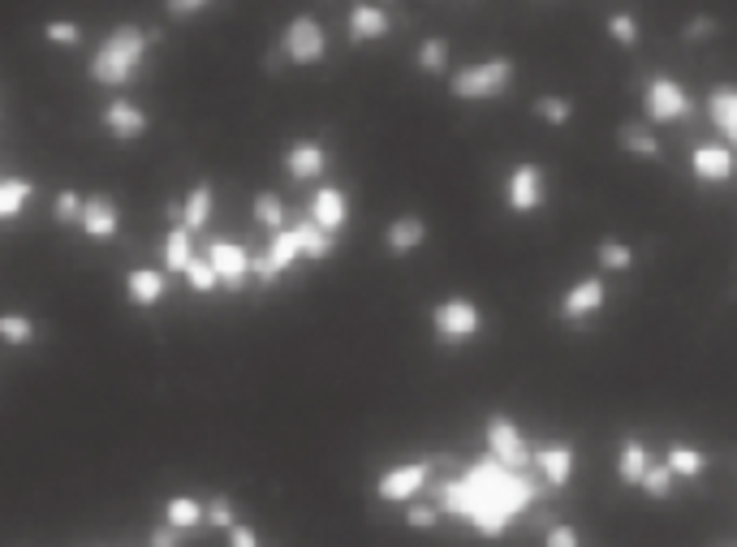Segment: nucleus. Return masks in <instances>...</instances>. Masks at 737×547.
Returning <instances> with one entry per match:
<instances>
[{"label":"nucleus","instance_id":"obj_1","mask_svg":"<svg viewBox=\"0 0 737 547\" xmlns=\"http://www.w3.org/2000/svg\"><path fill=\"white\" fill-rule=\"evenodd\" d=\"M423 491H432L448 517L470 522L483 539H501L517 517L530 509V500L539 496V482H530L526 470H510L505 462H496V457L488 453V457L475 462L466 475L428 482Z\"/></svg>","mask_w":737,"mask_h":547},{"label":"nucleus","instance_id":"obj_2","mask_svg":"<svg viewBox=\"0 0 737 547\" xmlns=\"http://www.w3.org/2000/svg\"><path fill=\"white\" fill-rule=\"evenodd\" d=\"M160 44V31H148L139 22H117L91 53V66H86V78L95 86H108V91H121L139 78V69L148 61V53Z\"/></svg>","mask_w":737,"mask_h":547},{"label":"nucleus","instance_id":"obj_3","mask_svg":"<svg viewBox=\"0 0 737 547\" xmlns=\"http://www.w3.org/2000/svg\"><path fill=\"white\" fill-rule=\"evenodd\" d=\"M517 78L514 57H488V61H475V66H461L448 78V95L453 100H466V104H488V100H501L510 95Z\"/></svg>","mask_w":737,"mask_h":547},{"label":"nucleus","instance_id":"obj_4","mask_svg":"<svg viewBox=\"0 0 737 547\" xmlns=\"http://www.w3.org/2000/svg\"><path fill=\"white\" fill-rule=\"evenodd\" d=\"M643 113H647L652 126H677V121H686L694 113V100L677 78L652 73L647 86H643Z\"/></svg>","mask_w":737,"mask_h":547},{"label":"nucleus","instance_id":"obj_5","mask_svg":"<svg viewBox=\"0 0 737 547\" xmlns=\"http://www.w3.org/2000/svg\"><path fill=\"white\" fill-rule=\"evenodd\" d=\"M281 53L290 66H319L328 57V31L315 13H294L281 31Z\"/></svg>","mask_w":737,"mask_h":547},{"label":"nucleus","instance_id":"obj_6","mask_svg":"<svg viewBox=\"0 0 737 547\" xmlns=\"http://www.w3.org/2000/svg\"><path fill=\"white\" fill-rule=\"evenodd\" d=\"M479 328H483V311L470 302V298H444L432 306V333L441 337L444 345H461L470 341V337H479Z\"/></svg>","mask_w":737,"mask_h":547},{"label":"nucleus","instance_id":"obj_7","mask_svg":"<svg viewBox=\"0 0 737 547\" xmlns=\"http://www.w3.org/2000/svg\"><path fill=\"white\" fill-rule=\"evenodd\" d=\"M483 440H488V453L496 462H505L510 470H530L535 466V449L526 444L522 427H517L510 414H492L488 427H483Z\"/></svg>","mask_w":737,"mask_h":547},{"label":"nucleus","instance_id":"obj_8","mask_svg":"<svg viewBox=\"0 0 737 547\" xmlns=\"http://www.w3.org/2000/svg\"><path fill=\"white\" fill-rule=\"evenodd\" d=\"M208 264L221 276V289H233V293L246 289V280L255 276V255H250L242 242H233V237L208 242Z\"/></svg>","mask_w":737,"mask_h":547},{"label":"nucleus","instance_id":"obj_9","mask_svg":"<svg viewBox=\"0 0 737 547\" xmlns=\"http://www.w3.org/2000/svg\"><path fill=\"white\" fill-rule=\"evenodd\" d=\"M505 199H510V211H514V216H535V211L543 207V199H548L543 168L530 164V160L514 164V173H510V182H505Z\"/></svg>","mask_w":737,"mask_h":547},{"label":"nucleus","instance_id":"obj_10","mask_svg":"<svg viewBox=\"0 0 737 547\" xmlns=\"http://www.w3.org/2000/svg\"><path fill=\"white\" fill-rule=\"evenodd\" d=\"M297 259H302V242H297V229H281V233H272L268 251H264V255H255V280L272 284V280H281V276L290 272Z\"/></svg>","mask_w":737,"mask_h":547},{"label":"nucleus","instance_id":"obj_11","mask_svg":"<svg viewBox=\"0 0 737 547\" xmlns=\"http://www.w3.org/2000/svg\"><path fill=\"white\" fill-rule=\"evenodd\" d=\"M100 126L117 138V142H139V138L151 130V117H148V108L134 104V100H108L104 113H100Z\"/></svg>","mask_w":737,"mask_h":547},{"label":"nucleus","instance_id":"obj_12","mask_svg":"<svg viewBox=\"0 0 737 547\" xmlns=\"http://www.w3.org/2000/svg\"><path fill=\"white\" fill-rule=\"evenodd\" d=\"M690 173H694V182L721 186L737 173V151L729 142H703L690 151Z\"/></svg>","mask_w":737,"mask_h":547},{"label":"nucleus","instance_id":"obj_13","mask_svg":"<svg viewBox=\"0 0 737 547\" xmlns=\"http://www.w3.org/2000/svg\"><path fill=\"white\" fill-rule=\"evenodd\" d=\"M346 31H350V44H379V39H388L393 35V13H388V4H375V0H359L354 9H350V18H346Z\"/></svg>","mask_w":737,"mask_h":547},{"label":"nucleus","instance_id":"obj_14","mask_svg":"<svg viewBox=\"0 0 737 547\" xmlns=\"http://www.w3.org/2000/svg\"><path fill=\"white\" fill-rule=\"evenodd\" d=\"M91 242H113L121 233V207L113 195H86V207H82V224H78Z\"/></svg>","mask_w":737,"mask_h":547},{"label":"nucleus","instance_id":"obj_15","mask_svg":"<svg viewBox=\"0 0 737 547\" xmlns=\"http://www.w3.org/2000/svg\"><path fill=\"white\" fill-rule=\"evenodd\" d=\"M428 237H432L428 220H423V216H414V211H406V216L388 220V229H384V251H388L393 259H406V255H414Z\"/></svg>","mask_w":737,"mask_h":547},{"label":"nucleus","instance_id":"obj_16","mask_svg":"<svg viewBox=\"0 0 737 547\" xmlns=\"http://www.w3.org/2000/svg\"><path fill=\"white\" fill-rule=\"evenodd\" d=\"M428 482H432V462H406L397 470H384L379 482H375V491H379V500H410Z\"/></svg>","mask_w":737,"mask_h":547},{"label":"nucleus","instance_id":"obj_17","mask_svg":"<svg viewBox=\"0 0 737 547\" xmlns=\"http://www.w3.org/2000/svg\"><path fill=\"white\" fill-rule=\"evenodd\" d=\"M574 466H578V453H574V444H565V440H552V444H539V449H535V470L543 475L548 487H565V482L574 479Z\"/></svg>","mask_w":737,"mask_h":547},{"label":"nucleus","instance_id":"obj_18","mask_svg":"<svg viewBox=\"0 0 737 547\" xmlns=\"http://www.w3.org/2000/svg\"><path fill=\"white\" fill-rule=\"evenodd\" d=\"M608 302V289H604V276H583L578 284H570V293L561 298V319H590L599 315Z\"/></svg>","mask_w":737,"mask_h":547},{"label":"nucleus","instance_id":"obj_19","mask_svg":"<svg viewBox=\"0 0 737 547\" xmlns=\"http://www.w3.org/2000/svg\"><path fill=\"white\" fill-rule=\"evenodd\" d=\"M311 220L337 237V233L350 224V199H346V190H337V186H319V190L311 195Z\"/></svg>","mask_w":737,"mask_h":547},{"label":"nucleus","instance_id":"obj_20","mask_svg":"<svg viewBox=\"0 0 737 547\" xmlns=\"http://www.w3.org/2000/svg\"><path fill=\"white\" fill-rule=\"evenodd\" d=\"M324 168H328V151L319 142H311V138H297L294 147L285 151V173L294 182H315V177H324Z\"/></svg>","mask_w":737,"mask_h":547},{"label":"nucleus","instance_id":"obj_21","mask_svg":"<svg viewBox=\"0 0 737 547\" xmlns=\"http://www.w3.org/2000/svg\"><path fill=\"white\" fill-rule=\"evenodd\" d=\"M707 117L721 135L729 138V147L737 151V86L734 82H716L707 91Z\"/></svg>","mask_w":737,"mask_h":547},{"label":"nucleus","instance_id":"obj_22","mask_svg":"<svg viewBox=\"0 0 737 547\" xmlns=\"http://www.w3.org/2000/svg\"><path fill=\"white\" fill-rule=\"evenodd\" d=\"M164 293H168V276L155 272V268H134V272L126 276V298L134 302V306H160L164 302Z\"/></svg>","mask_w":737,"mask_h":547},{"label":"nucleus","instance_id":"obj_23","mask_svg":"<svg viewBox=\"0 0 737 547\" xmlns=\"http://www.w3.org/2000/svg\"><path fill=\"white\" fill-rule=\"evenodd\" d=\"M195 233L186 229V224H173L168 233H164V242H160V255H164V272L168 276H186V268L195 264V242H190Z\"/></svg>","mask_w":737,"mask_h":547},{"label":"nucleus","instance_id":"obj_24","mask_svg":"<svg viewBox=\"0 0 737 547\" xmlns=\"http://www.w3.org/2000/svg\"><path fill=\"white\" fill-rule=\"evenodd\" d=\"M617 147L639 155V160H660V138L652 130V121H621L617 126Z\"/></svg>","mask_w":737,"mask_h":547},{"label":"nucleus","instance_id":"obj_25","mask_svg":"<svg viewBox=\"0 0 737 547\" xmlns=\"http://www.w3.org/2000/svg\"><path fill=\"white\" fill-rule=\"evenodd\" d=\"M212 207H217V190H212V182H199V186H190V190H186V199H182V224H186L190 233L208 229V220H212Z\"/></svg>","mask_w":737,"mask_h":547},{"label":"nucleus","instance_id":"obj_26","mask_svg":"<svg viewBox=\"0 0 737 547\" xmlns=\"http://www.w3.org/2000/svg\"><path fill=\"white\" fill-rule=\"evenodd\" d=\"M647 470H652L647 444H643V440H625V444L617 449V479L625 482V487H639Z\"/></svg>","mask_w":737,"mask_h":547},{"label":"nucleus","instance_id":"obj_27","mask_svg":"<svg viewBox=\"0 0 737 547\" xmlns=\"http://www.w3.org/2000/svg\"><path fill=\"white\" fill-rule=\"evenodd\" d=\"M414 66L423 69L428 78H441L453 69V44L444 39V35H428L423 44H419V53H414Z\"/></svg>","mask_w":737,"mask_h":547},{"label":"nucleus","instance_id":"obj_28","mask_svg":"<svg viewBox=\"0 0 737 547\" xmlns=\"http://www.w3.org/2000/svg\"><path fill=\"white\" fill-rule=\"evenodd\" d=\"M595 268L599 272H630L634 268V246L621 237H599L595 242Z\"/></svg>","mask_w":737,"mask_h":547},{"label":"nucleus","instance_id":"obj_29","mask_svg":"<svg viewBox=\"0 0 737 547\" xmlns=\"http://www.w3.org/2000/svg\"><path fill=\"white\" fill-rule=\"evenodd\" d=\"M35 199V186L26 177H0V220H17Z\"/></svg>","mask_w":737,"mask_h":547},{"label":"nucleus","instance_id":"obj_30","mask_svg":"<svg viewBox=\"0 0 737 547\" xmlns=\"http://www.w3.org/2000/svg\"><path fill=\"white\" fill-rule=\"evenodd\" d=\"M664 466H668L677 479H699V475L707 470V457H703L699 449H690V444H668V449H664Z\"/></svg>","mask_w":737,"mask_h":547},{"label":"nucleus","instance_id":"obj_31","mask_svg":"<svg viewBox=\"0 0 737 547\" xmlns=\"http://www.w3.org/2000/svg\"><path fill=\"white\" fill-rule=\"evenodd\" d=\"M164 522L177 526V531H195L199 522H208V504H199L195 496H173L164 504Z\"/></svg>","mask_w":737,"mask_h":547},{"label":"nucleus","instance_id":"obj_32","mask_svg":"<svg viewBox=\"0 0 737 547\" xmlns=\"http://www.w3.org/2000/svg\"><path fill=\"white\" fill-rule=\"evenodd\" d=\"M297 229V242H302V259H328L332 251H337V237L328 233V229H319L315 220H302V224H294Z\"/></svg>","mask_w":737,"mask_h":547},{"label":"nucleus","instance_id":"obj_33","mask_svg":"<svg viewBox=\"0 0 737 547\" xmlns=\"http://www.w3.org/2000/svg\"><path fill=\"white\" fill-rule=\"evenodd\" d=\"M250 216H255L264 229L281 233V229H285V199H281L277 190H259L255 203H250Z\"/></svg>","mask_w":737,"mask_h":547},{"label":"nucleus","instance_id":"obj_34","mask_svg":"<svg viewBox=\"0 0 737 547\" xmlns=\"http://www.w3.org/2000/svg\"><path fill=\"white\" fill-rule=\"evenodd\" d=\"M0 341L13 345V349L31 345L35 341V319H31L26 311H4V315H0Z\"/></svg>","mask_w":737,"mask_h":547},{"label":"nucleus","instance_id":"obj_35","mask_svg":"<svg viewBox=\"0 0 737 547\" xmlns=\"http://www.w3.org/2000/svg\"><path fill=\"white\" fill-rule=\"evenodd\" d=\"M530 108H535V117L543 126H570L574 121V100L570 95H539Z\"/></svg>","mask_w":737,"mask_h":547},{"label":"nucleus","instance_id":"obj_36","mask_svg":"<svg viewBox=\"0 0 737 547\" xmlns=\"http://www.w3.org/2000/svg\"><path fill=\"white\" fill-rule=\"evenodd\" d=\"M604 31H608V39H612V44H621V48H634V44L643 39V26H639V18H634V13H608Z\"/></svg>","mask_w":737,"mask_h":547},{"label":"nucleus","instance_id":"obj_37","mask_svg":"<svg viewBox=\"0 0 737 547\" xmlns=\"http://www.w3.org/2000/svg\"><path fill=\"white\" fill-rule=\"evenodd\" d=\"M44 39H48L52 48H78V44H82V22H74V18H52V22H44Z\"/></svg>","mask_w":737,"mask_h":547},{"label":"nucleus","instance_id":"obj_38","mask_svg":"<svg viewBox=\"0 0 737 547\" xmlns=\"http://www.w3.org/2000/svg\"><path fill=\"white\" fill-rule=\"evenodd\" d=\"M721 35V18H712V13H694V18H686V26H681V39L686 44H707V39H716Z\"/></svg>","mask_w":737,"mask_h":547},{"label":"nucleus","instance_id":"obj_39","mask_svg":"<svg viewBox=\"0 0 737 547\" xmlns=\"http://www.w3.org/2000/svg\"><path fill=\"white\" fill-rule=\"evenodd\" d=\"M82 207H86V195L61 190V195L52 199V220H57V224H82Z\"/></svg>","mask_w":737,"mask_h":547},{"label":"nucleus","instance_id":"obj_40","mask_svg":"<svg viewBox=\"0 0 737 547\" xmlns=\"http://www.w3.org/2000/svg\"><path fill=\"white\" fill-rule=\"evenodd\" d=\"M186 284H190L195 293H212V289H221V276H217V268H212L208 259L195 255V264L186 268Z\"/></svg>","mask_w":737,"mask_h":547},{"label":"nucleus","instance_id":"obj_41","mask_svg":"<svg viewBox=\"0 0 737 547\" xmlns=\"http://www.w3.org/2000/svg\"><path fill=\"white\" fill-rule=\"evenodd\" d=\"M672 479H677V475H672L668 466H652V470L643 475V482H639V487H643L652 500H664V496L672 491Z\"/></svg>","mask_w":737,"mask_h":547},{"label":"nucleus","instance_id":"obj_42","mask_svg":"<svg viewBox=\"0 0 737 547\" xmlns=\"http://www.w3.org/2000/svg\"><path fill=\"white\" fill-rule=\"evenodd\" d=\"M208 526H217V531H233V526H237V513H233V500H229V496H212V504H208Z\"/></svg>","mask_w":737,"mask_h":547},{"label":"nucleus","instance_id":"obj_43","mask_svg":"<svg viewBox=\"0 0 737 547\" xmlns=\"http://www.w3.org/2000/svg\"><path fill=\"white\" fill-rule=\"evenodd\" d=\"M441 522V509H432V504H414L410 513H406V526L410 531H432Z\"/></svg>","mask_w":737,"mask_h":547},{"label":"nucleus","instance_id":"obj_44","mask_svg":"<svg viewBox=\"0 0 737 547\" xmlns=\"http://www.w3.org/2000/svg\"><path fill=\"white\" fill-rule=\"evenodd\" d=\"M543 547H583V539H578V531L570 522H557V526H548Z\"/></svg>","mask_w":737,"mask_h":547},{"label":"nucleus","instance_id":"obj_45","mask_svg":"<svg viewBox=\"0 0 737 547\" xmlns=\"http://www.w3.org/2000/svg\"><path fill=\"white\" fill-rule=\"evenodd\" d=\"M212 0H164V13L168 18H177V22H186V18H195V13H203Z\"/></svg>","mask_w":737,"mask_h":547},{"label":"nucleus","instance_id":"obj_46","mask_svg":"<svg viewBox=\"0 0 737 547\" xmlns=\"http://www.w3.org/2000/svg\"><path fill=\"white\" fill-rule=\"evenodd\" d=\"M182 535H186V531H177V526L164 522V526H155L148 535V547H182Z\"/></svg>","mask_w":737,"mask_h":547},{"label":"nucleus","instance_id":"obj_47","mask_svg":"<svg viewBox=\"0 0 737 547\" xmlns=\"http://www.w3.org/2000/svg\"><path fill=\"white\" fill-rule=\"evenodd\" d=\"M229 547H259V535H255L246 522H237V526L229 531Z\"/></svg>","mask_w":737,"mask_h":547},{"label":"nucleus","instance_id":"obj_48","mask_svg":"<svg viewBox=\"0 0 737 547\" xmlns=\"http://www.w3.org/2000/svg\"><path fill=\"white\" fill-rule=\"evenodd\" d=\"M375 4H384V0H375ZM388 4H393V0H388Z\"/></svg>","mask_w":737,"mask_h":547}]
</instances>
